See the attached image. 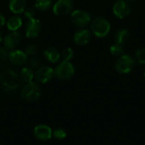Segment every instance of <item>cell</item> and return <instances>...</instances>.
I'll return each mask as SVG.
<instances>
[{
	"mask_svg": "<svg viewBox=\"0 0 145 145\" xmlns=\"http://www.w3.org/2000/svg\"><path fill=\"white\" fill-rule=\"evenodd\" d=\"M24 52L27 56L35 57L38 53V48L36 44H29L28 46H26Z\"/></svg>",
	"mask_w": 145,
	"mask_h": 145,
	"instance_id": "23",
	"label": "cell"
},
{
	"mask_svg": "<svg viewBox=\"0 0 145 145\" xmlns=\"http://www.w3.org/2000/svg\"><path fill=\"white\" fill-rule=\"evenodd\" d=\"M41 27H42V25L38 19L34 18V17L28 19V21L25 28V36L28 38L37 37L41 31Z\"/></svg>",
	"mask_w": 145,
	"mask_h": 145,
	"instance_id": "8",
	"label": "cell"
},
{
	"mask_svg": "<svg viewBox=\"0 0 145 145\" xmlns=\"http://www.w3.org/2000/svg\"><path fill=\"white\" fill-rule=\"evenodd\" d=\"M3 35H2V32L0 31V42H3Z\"/></svg>",
	"mask_w": 145,
	"mask_h": 145,
	"instance_id": "30",
	"label": "cell"
},
{
	"mask_svg": "<svg viewBox=\"0 0 145 145\" xmlns=\"http://www.w3.org/2000/svg\"><path fill=\"white\" fill-rule=\"evenodd\" d=\"M52 5L53 0H36L35 2V8L41 11L48 10Z\"/></svg>",
	"mask_w": 145,
	"mask_h": 145,
	"instance_id": "20",
	"label": "cell"
},
{
	"mask_svg": "<svg viewBox=\"0 0 145 145\" xmlns=\"http://www.w3.org/2000/svg\"><path fill=\"white\" fill-rule=\"evenodd\" d=\"M54 75V71L49 66H40L35 74L36 80L40 83H46L49 82Z\"/></svg>",
	"mask_w": 145,
	"mask_h": 145,
	"instance_id": "10",
	"label": "cell"
},
{
	"mask_svg": "<svg viewBox=\"0 0 145 145\" xmlns=\"http://www.w3.org/2000/svg\"><path fill=\"white\" fill-rule=\"evenodd\" d=\"M0 145H1V144H0Z\"/></svg>",
	"mask_w": 145,
	"mask_h": 145,
	"instance_id": "33",
	"label": "cell"
},
{
	"mask_svg": "<svg viewBox=\"0 0 145 145\" xmlns=\"http://www.w3.org/2000/svg\"><path fill=\"white\" fill-rule=\"evenodd\" d=\"M27 64H28V67H30L32 70H37L41 66L40 60L36 57H32L31 59L27 60Z\"/></svg>",
	"mask_w": 145,
	"mask_h": 145,
	"instance_id": "25",
	"label": "cell"
},
{
	"mask_svg": "<svg viewBox=\"0 0 145 145\" xmlns=\"http://www.w3.org/2000/svg\"><path fill=\"white\" fill-rule=\"evenodd\" d=\"M8 59V49L5 47L0 48V62L5 63Z\"/></svg>",
	"mask_w": 145,
	"mask_h": 145,
	"instance_id": "27",
	"label": "cell"
},
{
	"mask_svg": "<svg viewBox=\"0 0 145 145\" xmlns=\"http://www.w3.org/2000/svg\"><path fill=\"white\" fill-rule=\"evenodd\" d=\"M8 59L12 64L15 65H23L27 63L28 56L24 51L15 49L8 54Z\"/></svg>",
	"mask_w": 145,
	"mask_h": 145,
	"instance_id": "12",
	"label": "cell"
},
{
	"mask_svg": "<svg viewBox=\"0 0 145 145\" xmlns=\"http://www.w3.org/2000/svg\"><path fill=\"white\" fill-rule=\"evenodd\" d=\"M144 78H145V70H144Z\"/></svg>",
	"mask_w": 145,
	"mask_h": 145,
	"instance_id": "32",
	"label": "cell"
},
{
	"mask_svg": "<svg viewBox=\"0 0 145 145\" xmlns=\"http://www.w3.org/2000/svg\"><path fill=\"white\" fill-rule=\"evenodd\" d=\"M20 80L25 83H29L31 82L33 77H34V73H33V70L31 69L30 67H24L22 68V70L20 72L19 75Z\"/></svg>",
	"mask_w": 145,
	"mask_h": 145,
	"instance_id": "19",
	"label": "cell"
},
{
	"mask_svg": "<svg viewBox=\"0 0 145 145\" xmlns=\"http://www.w3.org/2000/svg\"><path fill=\"white\" fill-rule=\"evenodd\" d=\"M34 134L37 138L40 140H49L52 138L53 132L51 128L45 125H39L34 128Z\"/></svg>",
	"mask_w": 145,
	"mask_h": 145,
	"instance_id": "14",
	"label": "cell"
},
{
	"mask_svg": "<svg viewBox=\"0 0 145 145\" xmlns=\"http://www.w3.org/2000/svg\"><path fill=\"white\" fill-rule=\"evenodd\" d=\"M135 59L140 65H145V48H138L135 52Z\"/></svg>",
	"mask_w": 145,
	"mask_h": 145,
	"instance_id": "22",
	"label": "cell"
},
{
	"mask_svg": "<svg viewBox=\"0 0 145 145\" xmlns=\"http://www.w3.org/2000/svg\"><path fill=\"white\" fill-rule=\"evenodd\" d=\"M135 65V59L128 54H123L119 56L115 63V68L120 74L130 73Z\"/></svg>",
	"mask_w": 145,
	"mask_h": 145,
	"instance_id": "2",
	"label": "cell"
},
{
	"mask_svg": "<svg viewBox=\"0 0 145 145\" xmlns=\"http://www.w3.org/2000/svg\"><path fill=\"white\" fill-rule=\"evenodd\" d=\"M111 30L109 20L104 17H96L90 22V31L99 38L107 37Z\"/></svg>",
	"mask_w": 145,
	"mask_h": 145,
	"instance_id": "1",
	"label": "cell"
},
{
	"mask_svg": "<svg viewBox=\"0 0 145 145\" xmlns=\"http://www.w3.org/2000/svg\"><path fill=\"white\" fill-rule=\"evenodd\" d=\"M130 37H131V34L127 29H120L119 31H117L116 34L115 42L116 43H118L123 46L129 41Z\"/></svg>",
	"mask_w": 145,
	"mask_h": 145,
	"instance_id": "17",
	"label": "cell"
},
{
	"mask_svg": "<svg viewBox=\"0 0 145 145\" xmlns=\"http://www.w3.org/2000/svg\"><path fill=\"white\" fill-rule=\"evenodd\" d=\"M60 54H61V57L63 58L64 60L70 61L71 59H72V58L74 56V51L71 48H65L63 49V51Z\"/></svg>",
	"mask_w": 145,
	"mask_h": 145,
	"instance_id": "24",
	"label": "cell"
},
{
	"mask_svg": "<svg viewBox=\"0 0 145 145\" xmlns=\"http://www.w3.org/2000/svg\"><path fill=\"white\" fill-rule=\"evenodd\" d=\"M6 23V20H5V17L0 13V28L2 26H3Z\"/></svg>",
	"mask_w": 145,
	"mask_h": 145,
	"instance_id": "29",
	"label": "cell"
},
{
	"mask_svg": "<svg viewBox=\"0 0 145 145\" xmlns=\"http://www.w3.org/2000/svg\"><path fill=\"white\" fill-rule=\"evenodd\" d=\"M91 38V31L88 29H80L74 34L73 40L76 45H86Z\"/></svg>",
	"mask_w": 145,
	"mask_h": 145,
	"instance_id": "13",
	"label": "cell"
},
{
	"mask_svg": "<svg viewBox=\"0 0 145 145\" xmlns=\"http://www.w3.org/2000/svg\"><path fill=\"white\" fill-rule=\"evenodd\" d=\"M19 77L20 76H18V75L12 70H7L2 74L1 81L8 88L14 89L19 87Z\"/></svg>",
	"mask_w": 145,
	"mask_h": 145,
	"instance_id": "7",
	"label": "cell"
},
{
	"mask_svg": "<svg viewBox=\"0 0 145 145\" xmlns=\"http://www.w3.org/2000/svg\"><path fill=\"white\" fill-rule=\"evenodd\" d=\"M23 13H24L25 17L28 18V19L33 18L35 16V14H36V8L35 7H28V8H25V9L24 10Z\"/></svg>",
	"mask_w": 145,
	"mask_h": 145,
	"instance_id": "26",
	"label": "cell"
},
{
	"mask_svg": "<svg viewBox=\"0 0 145 145\" xmlns=\"http://www.w3.org/2000/svg\"><path fill=\"white\" fill-rule=\"evenodd\" d=\"M70 20L74 25L77 27H85L91 22V16L84 10L76 9L71 14Z\"/></svg>",
	"mask_w": 145,
	"mask_h": 145,
	"instance_id": "5",
	"label": "cell"
},
{
	"mask_svg": "<svg viewBox=\"0 0 145 145\" xmlns=\"http://www.w3.org/2000/svg\"><path fill=\"white\" fill-rule=\"evenodd\" d=\"M44 57L50 63H56L59 60L61 54L58 49H56L53 47H50V48H48L47 49H45Z\"/></svg>",
	"mask_w": 145,
	"mask_h": 145,
	"instance_id": "16",
	"label": "cell"
},
{
	"mask_svg": "<svg viewBox=\"0 0 145 145\" xmlns=\"http://www.w3.org/2000/svg\"><path fill=\"white\" fill-rule=\"evenodd\" d=\"M7 27L11 31H16L22 25V19L19 15H13L7 20Z\"/></svg>",
	"mask_w": 145,
	"mask_h": 145,
	"instance_id": "18",
	"label": "cell"
},
{
	"mask_svg": "<svg viewBox=\"0 0 145 145\" xmlns=\"http://www.w3.org/2000/svg\"><path fill=\"white\" fill-rule=\"evenodd\" d=\"M110 52L112 55L114 56H121L124 54V48L122 45L118 44V43H114L113 45L110 46Z\"/></svg>",
	"mask_w": 145,
	"mask_h": 145,
	"instance_id": "21",
	"label": "cell"
},
{
	"mask_svg": "<svg viewBox=\"0 0 145 145\" xmlns=\"http://www.w3.org/2000/svg\"><path fill=\"white\" fill-rule=\"evenodd\" d=\"M114 15L118 19H125L131 13V8L126 0H116L112 7Z\"/></svg>",
	"mask_w": 145,
	"mask_h": 145,
	"instance_id": "6",
	"label": "cell"
},
{
	"mask_svg": "<svg viewBox=\"0 0 145 145\" xmlns=\"http://www.w3.org/2000/svg\"><path fill=\"white\" fill-rule=\"evenodd\" d=\"M9 9L14 14H21L26 8V0H9Z\"/></svg>",
	"mask_w": 145,
	"mask_h": 145,
	"instance_id": "15",
	"label": "cell"
},
{
	"mask_svg": "<svg viewBox=\"0 0 145 145\" xmlns=\"http://www.w3.org/2000/svg\"><path fill=\"white\" fill-rule=\"evenodd\" d=\"M21 96L26 101H37L41 96V88L39 85L32 82L26 83L21 90Z\"/></svg>",
	"mask_w": 145,
	"mask_h": 145,
	"instance_id": "3",
	"label": "cell"
},
{
	"mask_svg": "<svg viewBox=\"0 0 145 145\" xmlns=\"http://www.w3.org/2000/svg\"><path fill=\"white\" fill-rule=\"evenodd\" d=\"M75 74V67L70 61L63 60L55 69L54 75L58 79L69 80Z\"/></svg>",
	"mask_w": 145,
	"mask_h": 145,
	"instance_id": "4",
	"label": "cell"
},
{
	"mask_svg": "<svg viewBox=\"0 0 145 145\" xmlns=\"http://www.w3.org/2000/svg\"><path fill=\"white\" fill-rule=\"evenodd\" d=\"M20 34L16 31H11L8 34H6L3 37V44L4 47L7 49H14L16 48L20 42Z\"/></svg>",
	"mask_w": 145,
	"mask_h": 145,
	"instance_id": "11",
	"label": "cell"
},
{
	"mask_svg": "<svg viewBox=\"0 0 145 145\" xmlns=\"http://www.w3.org/2000/svg\"><path fill=\"white\" fill-rule=\"evenodd\" d=\"M73 5L72 0H58L53 5V12L56 15L63 16L72 10Z\"/></svg>",
	"mask_w": 145,
	"mask_h": 145,
	"instance_id": "9",
	"label": "cell"
},
{
	"mask_svg": "<svg viewBox=\"0 0 145 145\" xmlns=\"http://www.w3.org/2000/svg\"><path fill=\"white\" fill-rule=\"evenodd\" d=\"M126 1H127V3H130V2H134L135 0H126Z\"/></svg>",
	"mask_w": 145,
	"mask_h": 145,
	"instance_id": "31",
	"label": "cell"
},
{
	"mask_svg": "<svg viewBox=\"0 0 145 145\" xmlns=\"http://www.w3.org/2000/svg\"><path fill=\"white\" fill-rule=\"evenodd\" d=\"M54 136L58 139H64L66 137V133L61 128H58L54 132Z\"/></svg>",
	"mask_w": 145,
	"mask_h": 145,
	"instance_id": "28",
	"label": "cell"
}]
</instances>
